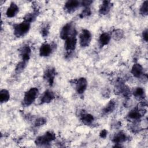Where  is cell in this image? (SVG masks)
<instances>
[{
  "mask_svg": "<svg viewBox=\"0 0 148 148\" xmlns=\"http://www.w3.org/2000/svg\"><path fill=\"white\" fill-rule=\"evenodd\" d=\"M38 11H34L33 13L27 14L24 17V21H25L29 23L33 22L36 19V17L38 14Z\"/></svg>",
  "mask_w": 148,
  "mask_h": 148,
  "instance_id": "cb8c5ba5",
  "label": "cell"
},
{
  "mask_svg": "<svg viewBox=\"0 0 148 148\" xmlns=\"http://www.w3.org/2000/svg\"><path fill=\"white\" fill-rule=\"evenodd\" d=\"M56 75V69L53 67L47 68L44 72L43 78L50 86H53V84Z\"/></svg>",
  "mask_w": 148,
  "mask_h": 148,
  "instance_id": "ba28073f",
  "label": "cell"
},
{
  "mask_svg": "<svg viewBox=\"0 0 148 148\" xmlns=\"http://www.w3.org/2000/svg\"><path fill=\"white\" fill-rule=\"evenodd\" d=\"M76 34L77 32H75L65 39V48L66 51H72L75 49L77 43Z\"/></svg>",
  "mask_w": 148,
  "mask_h": 148,
  "instance_id": "8992f818",
  "label": "cell"
},
{
  "mask_svg": "<svg viewBox=\"0 0 148 148\" xmlns=\"http://www.w3.org/2000/svg\"><path fill=\"white\" fill-rule=\"evenodd\" d=\"M39 93V90L36 87L31 88L25 92L23 102L25 106L31 105L36 98Z\"/></svg>",
  "mask_w": 148,
  "mask_h": 148,
  "instance_id": "3957f363",
  "label": "cell"
},
{
  "mask_svg": "<svg viewBox=\"0 0 148 148\" xmlns=\"http://www.w3.org/2000/svg\"><path fill=\"white\" fill-rule=\"evenodd\" d=\"M116 107V102L114 99L110 100L103 109L104 114H109L113 112Z\"/></svg>",
  "mask_w": 148,
  "mask_h": 148,
  "instance_id": "ffe728a7",
  "label": "cell"
},
{
  "mask_svg": "<svg viewBox=\"0 0 148 148\" xmlns=\"http://www.w3.org/2000/svg\"><path fill=\"white\" fill-rule=\"evenodd\" d=\"M92 39L91 33L87 29H82L79 35L80 45L83 47H86L89 46Z\"/></svg>",
  "mask_w": 148,
  "mask_h": 148,
  "instance_id": "277c9868",
  "label": "cell"
},
{
  "mask_svg": "<svg viewBox=\"0 0 148 148\" xmlns=\"http://www.w3.org/2000/svg\"><path fill=\"white\" fill-rule=\"evenodd\" d=\"M112 6V3L109 1H103L100 5L99 9V13L101 15H105L108 14Z\"/></svg>",
  "mask_w": 148,
  "mask_h": 148,
  "instance_id": "2e32d148",
  "label": "cell"
},
{
  "mask_svg": "<svg viewBox=\"0 0 148 148\" xmlns=\"http://www.w3.org/2000/svg\"><path fill=\"white\" fill-rule=\"evenodd\" d=\"M56 139V135L52 131H47L43 135L37 137L35 140L38 146H46Z\"/></svg>",
  "mask_w": 148,
  "mask_h": 148,
  "instance_id": "6da1fadb",
  "label": "cell"
},
{
  "mask_svg": "<svg viewBox=\"0 0 148 148\" xmlns=\"http://www.w3.org/2000/svg\"><path fill=\"white\" fill-rule=\"evenodd\" d=\"M107 135H108V131H107V130H106L105 129L102 130L99 133V136L102 138H105L106 137Z\"/></svg>",
  "mask_w": 148,
  "mask_h": 148,
  "instance_id": "1f68e13d",
  "label": "cell"
},
{
  "mask_svg": "<svg viewBox=\"0 0 148 148\" xmlns=\"http://www.w3.org/2000/svg\"><path fill=\"white\" fill-rule=\"evenodd\" d=\"M133 95L137 99H144L145 97V91L142 87H136L133 91Z\"/></svg>",
  "mask_w": 148,
  "mask_h": 148,
  "instance_id": "7402d4cb",
  "label": "cell"
},
{
  "mask_svg": "<svg viewBox=\"0 0 148 148\" xmlns=\"http://www.w3.org/2000/svg\"><path fill=\"white\" fill-rule=\"evenodd\" d=\"M140 13L143 16H147L148 14V1H145L140 8Z\"/></svg>",
  "mask_w": 148,
  "mask_h": 148,
  "instance_id": "d4e9b609",
  "label": "cell"
},
{
  "mask_svg": "<svg viewBox=\"0 0 148 148\" xmlns=\"http://www.w3.org/2000/svg\"><path fill=\"white\" fill-rule=\"evenodd\" d=\"M91 11L89 7L84 8V9L82 10V12L80 14V17L84 18V17H88L91 14Z\"/></svg>",
  "mask_w": 148,
  "mask_h": 148,
  "instance_id": "83f0119b",
  "label": "cell"
},
{
  "mask_svg": "<svg viewBox=\"0 0 148 148\" xmlns=\"http://www.w3.org/2000/svg\"><path fill=\"white\" fill-rule=\"evenodd\" d=\"M131 73L136 78L140 77L143 74V68L142 66L138 63L134 64L131 68Z\"/></svg>",
  "mask_w": 148,
  "mask_h": 148,
  "instance_id": "9a60e30c",
  "label": "cell"
},
{
  "mask_svg": "<svg viewBox=\"0 0 148 148\" xmlns=\"http://www.w3.org/2000/svg\"><path fill=\"white\" fill-rule=\"evenodd\" d=\"M145 111L146 110H144V108L136 107L128 113L127 117L129 119L132 120H138L144 115Z\"/></svg>",
  "mask_w": 148,
  "mask_h": 148,
  "instance_id": "52a82bcc",
  "label": "cell"
},
{
  "mask_svg": "<svg viewBox=\"0 0 148 148\" xmlns=\"http://www.w3.org/2000/svg\"><path fill=\"white\" fill-rule=\"evenodd\" d=\"M53 50V48L51 45L46 43H43L39 49V54L41 57H48L51 54Z\"/></svg>",
  "mask_w": 148,
  "mask_h": 148,
  "instance_id": "8fae6325",
  "label": "cell"
},
{
  "mask_svg": "<svg viewBox=\"0 0 148 148\" xmlns=\"http://www.w3.org/2000/svg\"><path fill=\"white\" fill-rule=\"evenodd\" d=\"M80 118L81 121L87 125L91 124L94 120V117L92 114L84 111H82L80 113Z\"/></svg>",
  "mask_w": 148,
  "mask_h": 148,
  "instance_id": "5bb4252c",
  "label": "cell"
},
{
  "mask_svg": "<svg viewBox=\"0 0 148 148\" xmlns=\"http://www.w3.org/2000/svg\"><path fill=\"white\" fill-rule=\"evenodd\" d=\"M75 89L79 94H83L87 89V80L84 77H80L75 82Z\"/></svg>",
  "mask_w": 148,
  "mask_h": 148,
  "instance_id": "9c48e42d",
  "label": "cell"
},
{
  "mask_svg": "<svg viewBox=\"0 0 148 148\" xmlns=\"http://www.w3.org/2000/svg\"><path fill=\"white\" fill-rule=\"evenodd\" d=\"M10 99L9 92L6 89H2L0 91V101L1 103L7 102Z\"/></svg>",
  "mask_w": 148,
  "mask_h": 148,
  "instance_id": "603a6c76",
  "label": "cell"
},
{
  "mask_svg": "<svg viewBox=\"0 0 148 148\" xmlns=\"http://www.w3.org/2000/svg\"><path fill=\"white\" fill-rule=\"evenodd\" d=\"M92 3V1H90V0H85V1H82V2H80V5L83 6H84V8L86 7H89V6Z\"/></svg>",
  "mask_w": 148,
  "mask_h": 148,
  "instance_id": "f546056e",
  "label": "cell"
},
{
  "mask_svg": "<svg viewBox=\"0 0 148 148\" xmlns=\"http://www.w3.org/2000/svg\"><path fill=\"white\" fill-rule=\"evenodd\" d=\"M110 39H111V36L108 33H106V32L102 33L99 36V43L100 44L101 46L103 47V46H105L109 43Z\"/></svg>",
  "mask_w": 148,
  "mask_h": 148,
  "instance_id": "d6986e66",
  "label": "cell"
},
{
  "mask_svg": "<svg viewBox=\"0 0 148 148\" xmlns=\"http://www.w3.org/2000/svg\"><path fill=\"white\" fill-rule=\"evenodd\" d=\"M127 139V136L126 134L123 131H120L114 135L112 140L115 144H120L126 141Z\"/></svg>",
  "mask_w": 148,
  "mask_h": 148,
  "instance_id": "ac0fdd59",
  "label": "cell"
},
{
  "mask_svg": "<svg viewBox=\"0 0 148 148\" xmlns=\"http://www.w3.org/2000/svg\"><path fill=\"white\" fill-rule=\"evenodd\" d=\"M49 29H50V26L49 24H46L41 28L40 33H41V35L44 38H46L48 36L49 34Z\"/></svg>",
  "mask_w": 148,
  "mask_h": 148,
  "instance_id": "4316f807",
  "label": "cell"
},
{
  "mask_svg": "<svg viewBox=\"0 0 148 148\" xmlns=\"http://www.w3.org/2000/svg\"><path fill=\"white\" fill-rule=\"evenodd\" d=\"M27 62L24 61H21L20 62H19L17 65H16V69H15V71L17 73H20L21 72H22L23 71V70L25 69V68L27 66Z\"/></svg>",
  "mask_w": 148,
  "mask_h": 148,
  "instance_id": "484cf974",
  "label": "cell"
},
{
  "mask_svg": "<svg viewBox=\"0 0 148 148\" xmlns=\"http://www.w3.org/2000/svg\"><path fill=\"white\" fill-rule=\"evenodd\" d=\"M124 35V31L121 29H116L112 31L111 36L115 40H120Z\"/></svg>",
  "mask_w": 148,
  "mask_h": 148,
  "instance_id": "44dd1931",
  "label": "cell"
},
{
  "mask_svg": "<svg viewBox=\"0 0 148 148\" xmlns=\"http://www.w3.org/2000/svg\"><path fill=\"white\" fill-rule=\"evenodd\" d=\"M31 27V23L24 21L19 24H16L14 25V34L17 37H21L25 35L29 30Z\"/></svg>",
  "mask_w": 148,
  "mask_h": 148,
  "instance_id": "7a4b0ae2",
  "label": "cell"
},
{
  "mask_svg": "<svg viewBox=\"0 0 148 148\" xmlns=\"http://www.w3.org/2000/svg\"><path fill=\"white\" fill-rule=\"evenodd\" d=\"M80 5V2L77 0H69L64 5V10L68 13L75 12Z\"/></svg>",
  "mask_w": 148,
  "mask_h": 148,
  "instance_id": "30bf717a",
  "label": "cell"
},
{
  "mask_svg": "<svg viewBox=\"0 0 148 148\" xmlns=\"http://www.w3.org/2000/svg\"><path fill=\"white\" fill-rule=\"evenodd\" d=\"M55 98V94L51 90H47L44 92L40 99V103H48Z\"/></svg>",
  "mask_w": 148,
  "mask_h": 148,
  "instance_id": "7c38bea8",
  "label": "cell"
},
{
  "mask_svg": "<svg viewBox=\"0 0 148 148\" xmlns=\"http://www.w3.org/2000/svg\"><path fill=\"white\" fill-rule=\"evenodd\" d=\"M20 54L22 58V61L28 62L30 58L31 50L28 46H24L20 49Z\"/></svg>",
  "mask_w": 148,
  "mask_h": 148,
  "instance_id": "4fadbf2b",
  "label": "cell"
},
{
  "mask_svg": "<svg viewBox=\"0 0 148 148\" xmlns=\"http://www.w3.org/2000/svg\"><path fill=\"white\" fill-rule=\"evenodd\" d=\"M142 38L143 40L147 42V39H148V34H147V29H145L143 32H142Z\"/></svg>",
  "mask_w": 148,
  "mask_h": 148,
  "instance_id": "4dcf8cb0",
  "label": "cell"
},
{
  "mask_svg": "<svg viewBox=\"0 0 148 148\" xmlns=\"http://www.w3.org/2000/svg\"><path fill=\"white\" fill-rule=\"evenodd\" d=\"M19 8L18 6L14 2H11L6 10V14L8 17H13L17 14Z\"/></svg>",
  "mask_w": 148,
  "mask_h": 148,
  "instance_id": "e0dca14e",
  "label": "cell"
},
{
  "mask_svg": "<svg viewBox=\"0 0 148 148\" xmlns=\"http://www.w3.org/2000/svg\"><path fill=\"white\" fill-rule=\"evenodd\" d=\"M46 123V119L44 117H39L37 119L35 122V125L36 127H40L44 125Z\"/></svg>",
  "mask_w": 148,
  "mask_h": 148,
  "instance_id": "f1b7e54d",
  "label": "cell"
},
{
  "mask_svg": "<svg viewBox=\"0 0 148 148\" xmlns=\"http://www.w3.org/2000/svg\"><path fill=\"white\" fill-rule=\"evenodd\" d=\"M75 32H77L73 27L72 24L71 23H68L64 25L62 28L60 33V36L62 39L65 40L69 36L72 35Z\"/></svg>",
  "mask_w": 148,
  "mask_h": 148,
  "instance_id": "5b68a950",
  "label": "cell"
}]
</instances>
